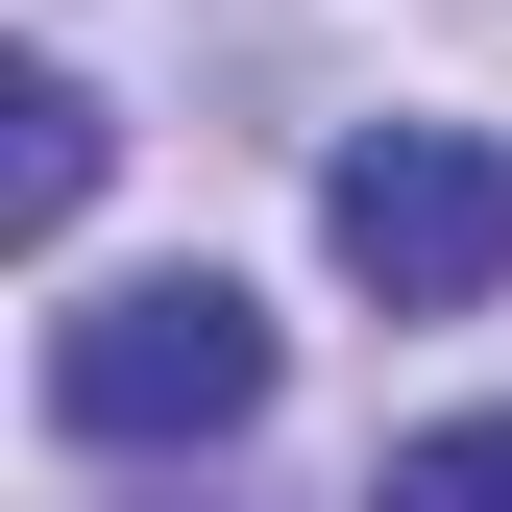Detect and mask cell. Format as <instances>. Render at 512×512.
<instances>
[{
	"label": "cell",
	"mask_w": 512,
	"mask_h": 512,
	"mask_svg": "<svg viewBox=\"0 0 512 512\" xmlns=\"http://www.w3.org/2000/svg\"><path fill=\"white\" fill-rule=\"evenodd\" d=\"M244 415H269V293L244 269H122L49 317V439L74 464H196Z\"/></svg>",
	"instance_id": "6da1fadb"
},
{
	"label": "cell",
	"mask_w": 512,
	"mask_h": 512,
	"mask_svg": "<svg viewBox=\"0 0 512 512\" xmlns=\"http://www.w3.org/2000/svg\"><path fill=\"white\" fill-rule=\"evenodd\" d=\"M317 244L391 317H488L512 293V122H366V147H317Z\"/></svg>",
	"instance_id": "7a4b0ae2"
},
{
	"label": "cell",
	"mask_w": 512,
	"mask_h": 512,
	"mask_svg": "<svg viewBox=\"0 0 512 512\" xmlns=\"http://www.w3.org/2000/svg\"><path fill=\"white\" fill-rule=\"evenodd\" d=\"M0 122H25V147H0V220H25V244H74L98 147H122V122H98V74H74V49H25V74H0Z\"/></svg>",
	"instance_id": "3957f363"
},
{
	"label": "cell",
	"mask_w": 512,
	"mask_h": 512,
	"mask_svg": "<svg viewBox=\"0 0 512 512\" xmlns=\"http://www.w3.org/2000/svg\"><path fill=\"white\" fill-rule=\"evenodd\" d=\"M366 512H512V415H415Z\"/></svg>",
	"instance_id": "277c9868"
}]
</instances>
